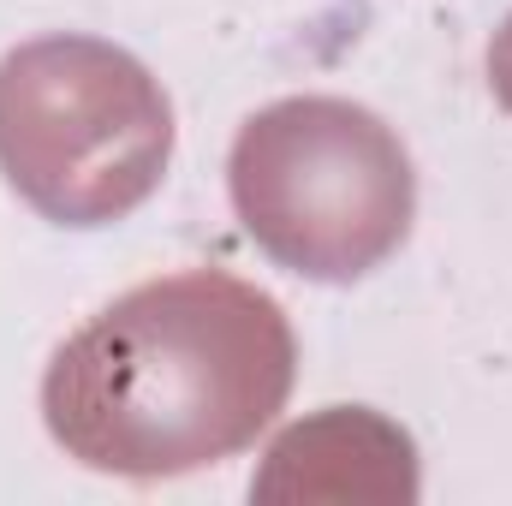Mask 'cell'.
Returning a JSON list of instances; mask_svg holds the SVG:
<instances>
[{
    "mask_svg": "<svg viewBox=\"0 0 512 506\" xmlns=\"http://www.w3.org/2000/svg\"><path fill=\"white\" fill-rule=\"evenodd\" d=\"M173 108L126 48L42 36L0 60V173L54 227H108L167 173Z\"/></svg>",
    "mask_w": 512,
    "mask_h": 506,
    "instance_id": "7a4b0ae2",
    "label": "cell"
},
{
    "mask_svg": "<svg viewBox=\"0 0 512 506\" xmlns=\"http://www.w3.org/2000/svg\"><path fill=\"white\" fill-rule=\"evenodd\" d=\"M233 209L262 251L304 280H358L405 245L417 179L393 131L334 96L262 108L233 143Z\"/></svg>",
    "mask_w": 512,
    "mask_h": 506,
    "instance_id": "3957f363",
    "label": "cell"
},
{
    "mask_svg": "<svg viewBox=\"0 0 512 506\" xmlns=\"http://www.w3.org/2000/svg\"><path fill=\"white\" fill-rule=\"evenodd\" d=\"M292 328L268 292L221 268L149 280L90 316L48 364V435L90 471H203L280 417Z\"/></svg>",
    "mask_w": 512,
    "mask_h": 506,
    "instance_id": "6da1fadb",
    "label": "cell"
},
{
    "mask_svg": "<svg viewBox=\"0 0 512 506\" xmlns=\"http://www.w3.org/2000/svg\"><path fill=\"white\" fill-rule=\"evenodd\" d=\"M489 84H495V96L512 108V18H507V30L495 36V48H489Z\"/></svg>",
    "mask_w": 512,
    "mask_h": 506,
    "instance_id": "277c9868",
    "label": "cell"
}]
</instances>
